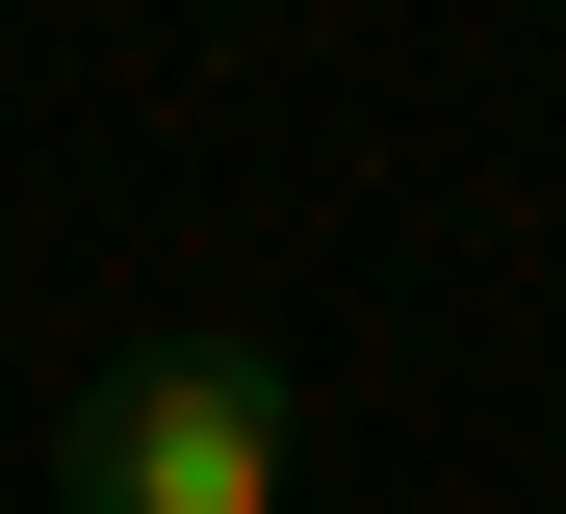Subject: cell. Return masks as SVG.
<instances>
[{
	"label": "cell",
	"mask_w": 566,
	"mask_h": 514,
	"mask_svg": "<svg viewBox=\"0 0 566 514\" xmlns=\"http://www.w3.org/2000/svg\"><path fill=\"white\" fill-rule=\"evenodd\" d=\"M283 463H310L283 335H129L104 386L52 411V489L77 514H283Z\"/></svg>",
	"instance_id": "cell-1"
}]
</instances>
